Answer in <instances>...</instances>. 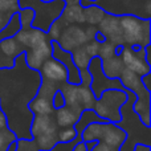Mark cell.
Masks as SVG:
<instances>
[{
    "mask_svg": "<svg viewBox=\"0 0 151 151\" xmlns=\"http://www.w3.org/2000/svg\"><path fill=\"white\" fill-rule=\"evenodd\" d=\"M41 85L39 72L27 66L25 55H20L11 69H0V107L5 114L8 130L16 139H32L31 123L33 114L28 105Z\"/></svg>",
    "mask_w": 151,
    "mask_h": 151,
    "instance_id": "obj_1",
    "label": "cell"
},
{
    "mask_svg": "<svg viewBox=\"0 0 151 151\" xmlns=\"http://www.w3.org/2000/svg\"><path fill=\"white\" fill-rule=\"evenodd\" d=\"M33 17L35 12L32 9H20L19 19L21 28L15 36V40L23 47L27 66L32 70L39 72L40 66L47 60L52 58V40L47 33L32 28Z\"/></svg>",
    "mask_w": 151,
    "mask_h": 151,
    "instance_id": "obj_2",
    "label": "cell"
},
{
    "mask_svg": "<svg viewBox=\"0 0 151 151\" xmlns=\"http://www.w3.org/2000/svg\"><path fill=\"white\" fill-rule=\"evenodd\" d=\"M126 102L121 106V121L115 125L125 131L126 139L118 151H134L138 145L150 147V127L145 126L139 117L135 114L133 106L137 101V96L130 90H126Z\"/></svg>",
    "mask_w": 151,
    "mask_h": 151,
    "instance_id": "obj_3",
    "label": "cell"
},
{
    "mask_svg": "<svg viewBox=\"0 0 151 151\" xmlns=\"http://www.w3.org/2000/svg\"><path fill=\"white\" fill-rule=\"evenodd\" d=\"M90 5L101 8L110 16H134L141 20H151V0H80V7Z\"/></svg>",
    "mask_w": 151,
    "mask_h": 151,
    "instance_id": "obj_4",
    "label": "cell"
},
{
    "mask_svg": "<svg viewBox=\"0 0 151 151\" xmlns=\"http://www.w3.org/2000/svg\"><path fill=\"white\" fill-rule=\"evenodd\" d=\"M65 3L63 0H55V1H41V0H19L20 9L29 8L35 12V17L32 20V28L47 33L50 25L61 16Z\"/></svg>",
    "mask_w": 151,
    "mask_h": 151,
    "instance_id": "obj_5",
    "label": "cell"
},
{
    "mask_svg": "<svg viewBox=\"0 0 151 151\" xmlns=\"http://www.w3.org/2000/svg\"><path fill=\"white\" fill-rule=\"evenodd\" d=\"M119 81L122 83V86L126 90L133 91L137 96V101L134 104L133 109L135 111V114L139 117V119L142 121L145 126L150 127V91H147L145 89L142 80L138 74H135L134 72L129 70V69H123L122 73L119 76Z\"/></svg>",
    "mask_w": 151,
    "mask_h": 151,
    "instance_id": "obj_6",
    "label": "cell"
},
{
    "mask_svg": "<svg viewBox=\"0 0 151 151\" xmlns=\"http://www.w3.org/2000/svg\"><path fill=\"white\" fill-rule=\"evenodd\" d=\"M118 21L122 33V47L146 48L150 45L151 20H141L134 16H121Z\"/></svg>",
    "mask_w": 151,
    "mask_h": 151,
    "instance_id": "obj_7",
    "label": "cell"
},
{
    "mask_svg": "<svg viewBox=\"0 0 151 151\" xmlns=\"http://www.w3.org/2000/svg\"><path fill=\"white\" fill-rule=\"evenodd\" d=\"M126 139V134L115 123H91L81 134V141L86 142H101L115 150H119Z\"/></svg>",
    "mask_w": 151,
    "mask_h": 151,
    "instance_id": "obj_8",
    "label": "cell"
},
{
    "mask_svg": "<svg viewBox=\"0 0 151 151\" xmlns=\"http://www.w3.org/2000/svg\"><path fill=\"white\" fill-rule=\"evenodd\" d=\"M126 91L106 90L102 93L101 98L97 99L93 111L106 122L118 123L121 121L119 109L126 102Z\"/></svg>",
    "mask_w": 151,
    "mask_h": 151,
    "instance_id": "obj_9",
    "label": "cell"
},
{
    "mask_svg": "<svg viewBox=\"0 0 151 151\" xmlns=\"http://www.w3.org/2000/svg\"><path fill=\"white\" fill-rule=\"evenodd\" d=\"M96 32L97 27H81L77 24H73V25H68L66 28H64L57 42L64 50L73 52L74 49L94 40Z\"/></svg>",
    "mask_w": 151,
    "mask_h": 151,
    "instance_id": "obj_10",
    "label": "cell"
},
{
    "mask_svg": "<svg viewBox=\"0 0 151 151\" xmlns=\"http://www.w3.org/2000/svg\"><path fill=\"white\" fill-rule=\"evenodd\" d=\"M88 72L91 76L90 89L93 91V96L96 99H99L102 93L106 90H121L126 91V89L122 86L119 78H107L102 72L101 58L97 57L91 58L90 64L88 66Z\"/></svg>",
    "mask_w": 151,
    "mask_h": 151,
    "instance_id": "obj_11",
    "label": "cell"
},
{
    "mask_svg": "<svg viewBox=\"0 0 151 151\" xmlns=\"http://www.w3.org/2000/svg\"><path fill=\"white\" fill-rule=\"evenodd\" d=\"M119 57L123 66L138 74L139 77L151 73V66L146 63V58H145V48L123 47V50Z\"/></svg>",
    "mask_w": 151,
    "mask_h": 151,
    "instance_id": "obj_12",
    "label": "cell"
},
{
    "mask_svg": "<svg viewBox=\"0 0 151 151\" xmlns=\"http://www.w3.org/2000/svg\"><path fill=\"white\" fill-rule=\"evenodd\" d=\"M56 91L57 89L53 85L41 82L36 97L28 105L29 111L33 115H53L55 109L52 106V98Z\"/></svg>",
    "mask_w": 151,
    "mask_h": 151,
    "instance_id": "obj_13",
    "label": "cell"
},
{
    "mask_svg": "<svg viewBox=\"0 0 151 151\" xmlns=\"http://www.w3.org/2000/svg\"><path fill=\"white\" fill-rule=\"evenodd\" d=\"M39 74L41 77V82L50 83L57 90L65 83H68V70L66 68L55 58L47 60L39 69Z\"/></svg>",
    "mask_w": 151,
    "mask_h": 151,
    "instance_id": "obj_14",
    "label": "cell"
},
{
    "mask_svg": "<svg viewBox=\"0 0 151 151\" xmlns=\"http://www.w3.org/2000/svg\"><path fill=\"white\" fill-rule=\"evenodd\" d=\"M52 58L60 61L68 70V83L73 86H78L81 83L80 69L74 65L73 57L70 52H66L58 45L57 41H52Z\"/></svg>",
    "mask_w": 151,
    "mask_h": 151,
    "instance_id": "obj_15",
    "label": "cell"
},
{
    "mask_svg": "<svg viewBox=\"0 0 151 151\" xmlns=\"http://www.w3.org/2000/svg\"><path fill=\"white\" fill-rule=\"evenodd\" d=\"M98 49H99V44H97L94 40L86 42L85 45L74 49L72 53V57H73V63L80 70L83 69H88L89 64H90L91 58L97 57L98 56Z\"/></svg>",
    "mask_w": 151,
    "mask_h": 151,
    "instance_id": "obj_16",
    "label": "cell"
},
{
    "mask_svg": "<svg viewBox=\"0 0 151 151\" xmlns=\"http://www.w3.org/2000/svg\"><path fill=\"white\" fill-rule=\"evenodd\" d=\"M58 127L55 122L53 115H33L31 123V137L37 138L48 134H56Z\"/></svg>",
    "mask_w": 151,
    "mask_h": 151,
    "instance_id": "obj_17",
    "label": "cell"
},
{
    "mask_svg": "<svg viewBox=\"0 0 151 151\" xmlns=\"http://www.w3.org/2000/svg\"><path fill=\"white\" fill-rule=\"evenodd\" d=\"M53 118H55V122L58 129H65V127H73L77 123L80 115L77 113H74L72 109H69L68 106H64L58 110H55Z\"/></svg>",
    "mask_w": 151,
    "mask_h": 151,
    "instance_id": "obj_18",
    "label": "cell"
},
{
    "mask_svg": "<svg viewBox=\"0 0 151 151\" xmlns=\"http://www.w3.org/2000/svg\"><path fill=\"white\" fill-rule=\"evenodd\" d=\"M19 12V0H0V31L7 25L12 15Z\"/></svg>",
    "mask_w": 151,
    "mask_h": 151,
    "instance_id": "obj_19",
    "label": "cell"
},
{
    "mask_svg": "<svg viewBox=\"0 0 151 151\" xmlns=\"http://www.w3.org/2000/svg\"><path fill=\"white\" fill-rule=\"evenodd\" d=\"M101 66L102 72L107 78H119L122 70L125 69L122 61H121V57H118V56H114L109 60L101 61Z\"/></svg>",
    "mask_w": 151,
    "mask_h": 151,
    "instance_id": "obj_20",
    "label": "cell"
},
{
    "mask_svg": "<svg viewBox=\"0 0 151 151\" xmlns=\"http://www.w3.org/2000/svg\"><path fill=\"white\" fill-rule=\"evenodd\" d=\"M104 122H106V121L102 119L101 117H98L93 110H83V111L81 113L80 118H78L77 123L74 125V129H76V131H77V135L81 137L82 131L85 130L89 125H91V123H104Z\"/></svg>",
    "mask_w": 151,
    "mask_h": 151,
    "instance_id": "obj_21",
    "label": "cell"
},
{
    "mask_svg": "<svg viewBox=\"0 0 151 151\" xmlns=\"http://www.w3.org/2000/svg\"><path fill=\"white\" fill-rule=\"evenodd\" d=\"M0 49H1L3 55H4L5 57L9 58V60H13V61H15L20 55L24 53L23 47L16 41L15 37H13V39L3 40V41L0 42Z\"/></svg>",
    "mask_w": 151,
    "mask_h": 151,
    "instance_id": "obj_22",
    "label": "cell"
},
{
    "mask_svg": "<svg viewBox=\"0 0 151 151\" xmlns=\"http://www.w3.org/2000/svg\"><path fill=\"white\" fill-rule=\"evenodd\" d=\"M20 28H21V24H20V19H19V13H15V15H12V17L9 19L7 25L0 31V42H1L3 40L13 39V37L19 33Z\"/></svg>",
    "mask_w": 151,
    "mask_h": 151,
    "instance_id": "obj_23",
    "label": "cell"
},
{
    "mask_svg": "<svg viewBox=\"0 0 151 151\" xmlns=\"http://www.w3.org/2000/svg\"><path fill=\"white\" fill-rule=\"evenodd\" d=\"M106 13L101 9V8L96 7V5H90V7L83 8V17H85V23L89 27H97L101 20L105 17Z\"/></svg>",
    "mask_w": 151,
    "mask_h": 151,
    "instance_id": "obj_24",
    "label": "cell"
},
{
    "mask_svg": "<svg viewBox=\"0 0 151 151\" xmlns=\"http://www.w3.org/2000/svg\"><path fill=\"white\" fill-rule=\"evenodd\" d=\"M77 131H76L74 126L73 127H65V129H58L57 131V141L60 143H69V142L74 141L77 138Z\"/></svg>",
    "mask_w": 151,
    "mask_h": 151,
    "instance_id": "obj_25",
    "label": "cell"
},
{
    "mask_svg": "<svg viewBox=\"0 0 151 151\" xmlns=\"http://www.w3.org/2000/svg\"><path fill=\"white\" fill-rule=\"evenodd\" d=\"M16 142V137L8 129L0 130V151H7L11 145Z\"/></svg>",
    "mask_w": 151,
    "mask_h": 151,
    "instance_id": "obj_26",
    "label": "cell"
},
{
    "mask_svg": "<svg viewBox=\"0 0 151 151\" xmlns=\"http://www.w3.org/2000/svg\"><path fill=\"white\" fill-rule=\"evenodd\" d=\"M15 151H39L33 139H16Z\"/></svg>",
    "mask_w": 151,
    "mask_h": 151,
    "instance_id": "obj_27",
    "label": "cell"
},
{
    "mask_svg": "<svg viewBox=\"0 0 151 151\" xmlns=\"http://www.w3.org/2000/svg\"><path fill=\"white\" fill-rule=\"evenodd\" d=\"M52 106L55 110H58L61 107L65 106V98H64V94L61 90H57L55 94H53L52 98Z\"/></svg>",
    "mask_w": 151,
    "mask_h": 151,
    "instance_id": "obj_28",
    "label": "cell"
},
{
    "mask_svg": "<svg viewBox=\"0 0 151 151\" xmlns=\"http://www.w3.org/2000/svg\"><path fill=\"white\" fill-rule=\"evenodd\" d=\"M15 66V61L7 58L4 55H3L1 49H0V69H11Z\"/></svg>",
    "mask_w": 151,
    "mask_h": 151,
    "instance_id": "obj_29",
    "label": "cell"
},
{
    "mask_svg": "<svg viewBox=\"0 0 151 151\" xmlns=\"http://www.w3.org/2000/svg\"><path fill=\"white\" fill-rule=\"evenodd\" d=\"M91 151H118V150L113 149V147L107 146V145H105V143H101V142H97V145L93 147Z\"/></svg>",
    "mask_w": 151,
    "mask_h": 151,
    "instance_id": "obj_30",
    "label": "cell"
},
{
    "mask_svg": "<svg viewBox=\"0 0 151 151\" xmlns=\"http://www.w3.org/2000/svg\"><path fill=\"white\" fill-rule=\"evenodd\" d=\"M141 80H142V83H143L145 89L151 93V73L145 74L143 77H141Z\"/></svg>",
    "mask_w": 151,
    "mask_h": 151,
    "instance_id": "obj_31",
    "label": "cell"
},
{
    "mask_svg": "<svg viewBox=\"0 0 151 151\" xmlns=\"http://www.w3.org/2000/svg\"><path fill=\"white\" fill-rule=\"evenodd\" d=\"M4 129H8V123H7L5 114L3 113L1 107H0V130H4Z\"/></svg>",
    "mask_w": 151,
    "mask_h": 151,
    "instance_id": "obj_32",
    "label": "cell"
},
{
    "mask_svg": "<svg viewBox=\"0 0 151 151\" xmlns=\"http://www.w3.org/2000/svg\"><path fill=\"white\" fill-rule=\"evenodd\" d=\"M94 41H96L97 44H104V42L106 41V39H105V36L101 33V32L97 31L96 35H94Z\"/></svg>",
    "mask_w": 151,
    "mask_h": 151,
    "instance_id": "obj_33",
    "label": "cell"
},
{
    "mask_svg": "<svg viewBox=\"0 0 151 151\" xmlns=\"http://www.w3.org/2000/svg\"><path fill=\"white\" fill-rule=\"evenodd\" d=\"M41 1L48 3V1H55V0H41ZM63 1L65 3L66 5H77V4H80V0H63Z\"/></svg>",
    "mask_w": 151,
    "mask_h": 151,
    "instance_id": "obj_34",
    "label": "cell"
},
{
    "mask_svg": "<svg viewBox=\"0 0 151 151\" xmlns=\"http://www.w3.org/2000/svg\"><path fill=\"white\" fill-rule=\"evenodd\" d=\"M73 151H88V150H86V146H85V143H83V142L81 141V142H78V143H77V145H76V146H74Z\"/></svg>",
    "mask_w": 151,
    "mask_h": 151,
    "instance_id": "obj_35",
    "label": "cell"
}]
</instances>
